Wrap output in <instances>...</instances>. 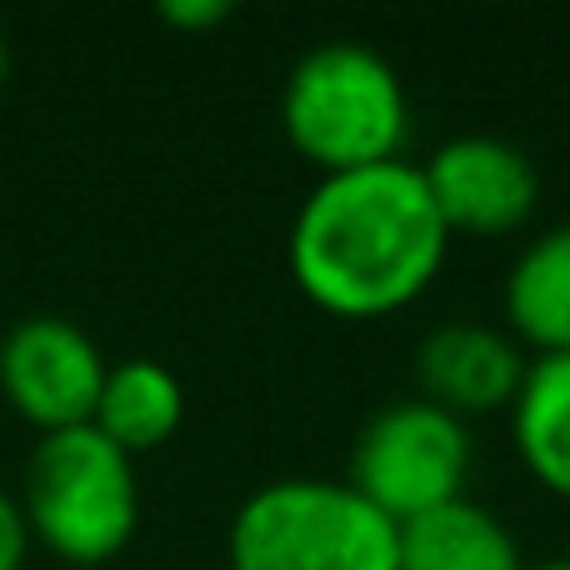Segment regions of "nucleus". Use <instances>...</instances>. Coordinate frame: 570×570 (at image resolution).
<instances>
[{"label": "nucleus", "mask_w": 570, "mask_h": 570, "mask_svg": "<svg viewBox=\"0 0 570 570\" xmlns=\"http://www.w3.org/2000/svg\"><path fill=\"white\" fill-rule=\"evenodd\" d=\"M281 126L321 176L401 160L411 100L381 50L361 40H325L291 66L281 90Z\"/></svg>", "instance_id": "obj_2"}, {"label": "nucleus", "mask_w": 570, "mask_h": 570, "mask_svg": "<svg viewBox=\"0 0 570 570\" xmlns=\"http://www.w3.org/2000/svg\"><path fill=\"white\" fill-rule=\"evenodd\" d=\"M160 16L170 20V26H220V20L230 16V0H160Z\"/></svg>", "instance_id": "obj_14"}, {"label": "nucleus", "mask_w": 570, "mask_h": 570, "mask_svg": "<svg viewBox=\"0 0 570 570\" xmlns=\"http://www.w3.org/2000/svg\"><path fill=\"white\" fill-rule=\"evenodd\" d=\"M180 415H186V391H180L176 371H166L150 355H136V361L106 365V385H100L90 425L126 455H140L170 441Z\"/></svg>", "instance_id": "obj_11"}, {"label": "nucleus", "mask_w": 570, "mask_h": 570, "mask_svg": "<svg viewBox=\"0 0 570 570\" xmlns=\"http://www.w3.org/2000/svg\"><path fill=\"white\" fill-rule=\"evenodd\" d=\"M0 385L26 421L66 431V425H86L96 415L106 361L76 321L26 315L0 341Z\"/></svg>", "instance_id": "obj_6"}, {"label": "nucleus", "mask_w": 570, "mask_h": 570, "mask_svg": "<svg viewBox=\"0 0 570 570\" xmlns=\"http://www.w3.org/2000/svg\"><path fill=\"white\" fill-rule=\"evenodd\" d=\"M401 570H525L521 546L501 515L475 501H451L401 525Z\"/></svg>", "instance_id": "obj_10"}, {"label": "nucleus", "mask_w": 570, "mask_h": 570, "mask_svg": "<svg viewBox=\"0 0 570 570\" xmlns=\"http://www.w3.org/2000/svg\"><path fill=\"white\" fill-rule=\"evenodd\" d=\"M535 570H570V556H556V561H546V566H535Z\"/></svg>", "instance_id": "obj_15"}, {"label": "nucleus", "mask_w": 570, "mask_h": 570, "mask_svg": "<svg viewBox=\"0 0 570 570\" xmlns=\"http://www.w3.org/2000/svg\"><path fill=\"white\" fill-rule=\"evenodd\" d=\"M505 321L535 355H570V220L515 256L505 276Z\"/></svg>", "instance_id": "obj_9"}, {"label": "nucleus", "mask_w": 570, "mask_h": 570, "mask_svg": "<svg viewBox=\"0 0 570 570\" xmlns=\"http://www.w3.org/2000/svg\"><path fill=\"white\" fill-rule=\"evenodd\" d=\"M471 475V431L431 401H391L361 425L351 485L395 525L461 501Z\"/></svg>", "instance_id": "obj_5"}, {"label": "nucleus", "mask_w": 570, "mask_h": 570, "mask_svg": "<svg viewBox=\"0 0 570 570\" xmlns=\"http://www.w3.org/2000/svg\"><path fill=\"white\" fill-rule=\"evenodd\" d=\"M230 570H401V525L351 481L285 475L240 501Z\"/></svg>", "instance_id": "obj_3"}, {"label": "nucleus", "mask_w": 570, "mask_h": 570, "mask_svg": "<svg viewBox=\"0 0 570 570\" xmlns=\"http://www.w3.org/2000/svg\"><path fill=\"white\" fill-rule=\"evenodd\" d=\"M445 246L421 166L385 160L315 180L291 220V276L321 311L375 321L431 291Z\"/></svg>", "instance_id": "obj_1"}, {"label": "nucleus", "mask_w": 570, "mask_h": 570, "mask_svg": "<svg viewBox=\"0 0 570 570\" xmlns=\"http://www.w3.org/2000/svg\"><path fill=\"white\" fill-rule=\"evenodd\" d=\"M511 441L525 471L570 501V355H535L511 401Z\"/></svg>", "instance_id": "obj_12"}, {"label": "nucleus", "mask_w": 570, "mask_h": 570, "mask_svg": "<svg viewBox=\"0 0 570 570\" xmlns=\"http://www.w3.org/2000/svg\"><path fill=\"white\" fill-rule=\"evenodd\" d=\"M26 546H30L26 511H20L16 495L0 491V570H20V561H26Z\"/></svg>", "instance_id": "obj_13"}, {"label": "nucleus", "mask_w": 570, "mask_h": 570, "mask_svg": "<svg viewBox=\"0 0 570 570\" xmlns=\"http://www.w3.org/2000/svg\"><path fill=\"white\" fill-rule=\"evenodd\" d=\"M26 525L56 556L76 566L110 561L126 551L140 521L136 465L96 425L46 431L26 465Z\"/></svg>", "instance_id": "obj_4"}, {"label": "nucleus", "mask_w": 570, "mask_h": 570, "mask_svg": "<svg viewBox=\"0 0 570 570\" xmlns=\"http://www.w3.org/2000/svg\"><path fill=\"white\" fill-rule=\"evenodd\" d=\"M525 355L515 335L481 321H445L415 345V381L421 401L441 405L451 415H485L511 411L515 391L525 381Z\"/></svg>", "instance_id": "obj_8"}, {"label": "nucleus", "mask_w": 570, "mask_h": 570, "mask_svg": "<svg viewBox=\"0 0 570 570\" xmlns=\"http://www.w3.org/2000/svg\"><path fill=\"white\" fill-rule=\"evenodd\" d=\"M6 70H10V50H6V40H0V80H6Z\"/></svg>", "instance_id": "obj_16"}, {"label": "nucleus", "mask_w": 570, "mask_h": 570, "mask_svg": "<svg viewBox=\"0 0 570 570\" xmlns=\"http://www.w3.org/2000/svg\"><path fill=\"white\" fill-rule=\"evenodd\" d=\"M425 190L441 210L445 230L465 236H505L525 226L541 196L531 156L501 136H455L421 166Z\"/></svg>", "instance_id": "obj_7"}]
</instances>
